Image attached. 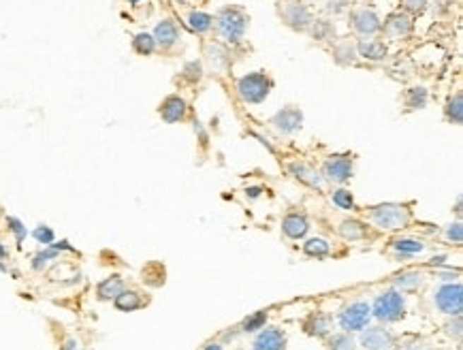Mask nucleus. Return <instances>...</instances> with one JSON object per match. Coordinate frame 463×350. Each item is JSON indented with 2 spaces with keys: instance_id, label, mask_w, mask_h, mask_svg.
<instances>
[{
  "instance_id": "1",
  "label": "nucleus",
  "mask_w": 463,
  "mask_h": 350,
  "mask_svg": "<svg viewBox=\"0 0 463 350\" xmlns=\"http://www.w3.org/2000/svg\"><path fill=\"white\" fill-rule=\"evenodd\" d=\"M248 24H250V16L242 7L226 5V7L218 9V13L213 16V26L211 28H216V35L224 43L238 45V43L244 41Z\"/></svg>"
},
{
  "instance_id": "2",
  "label": "nucleus",
  "mask_w": 463,
  "mask_h": 350,
  "mask_svg": "<svg viewBox=\"0 0 463 350\" xmlns=\"http://www.w3.org/2000/svg\"><path fill=\"white\" fill-rule=\"evenodd\" d=\"M274 90V79L265 71H252L238 79V96L246 105H261Z\"/></svg>"
},
{
  "instance_id": "3",
  "label": "nucleus",
  "mask_w": 463,
  "mask_h": 350,
  "mask_svg": "<svg viewBox=\"0 0 463 350\" xmlns=\"http://www.w3.org/2000/svg\"><path fill=\"white\" fill-rule=\"evenodd\" d=\"M278 18L282 20L284 26H288L295 33H307L314 16L307 5H303L301 0H280L278 3Z\"/></svg>"
},
{
  "instance_id": "4",
  "label": "nucleus",
  "mask_w": 463,
  "mask_h": 350,
  "mask_svg": "<svg viewBox=\"0 0 463 350\" xmlns=\"http://www.w3.org/2000/svg\"><path fill=\"white\" fill-rule=\"evenodd\" d=\"M372 220L376 226L380 228H402L410 222V209L404 207V205H397V203H385V205H376L372 207L370 211Z\"/></svg>"
},
{
  "instance_id": "5",
  "label": "nucleus",
  "mask_w": 463,
  "mask_h": 350,
  "mask_svg": "<svg viewBox=\"0 0 463 350\" xmlns=\"http://www.w3.org/2000/svg\"><path fill=\"white\" fill-rule=\"evenodd\" d=\"M404 310H406V301H404V295L397 293V291H387L382 293L376 301H374V316L378 320H385V322H395L404 316Z\"/></svg>"
},
{
  "instance_id": "6",
  "label": "nucleus",
  "mask_w": 463,
  "mask_h": 350,
  "mask_svg": "<svg viewBox=\"0 0 463 350\" xmlns=\"http://www.w3.org/2000/svg\"><path fill=\"white\" fill-rule=\"evenodd\" d=\"M370 318H372V308L365 301H355L348 308L341 310L339 325H341V329H346L348 333L351 331H363L368 327Z\"/></svg>"
},
{
  "instance_id": "7",
  "label": "nucleus",
  "mask_w": 463,
  "mask_h": 350,
  "mask_svg": "<svg viewBox=\"0 0 463 350\" xmlns=\"http://www.w3.org/2000/svg\"><path fill=\"white\" fill-rule=\"evenodd\" d=\"M269 124L282 135H293V133L301 131V127H303V111L297 105H286L274 115Z\"/></svg>"
},
{
  "instance_id": "8",
  "label": "nucleus",
  "mask_w": 463,
  "mask_h": 350,
  "mask_svg": "<svg viewBox=\"0 0 463 350\" xmlns=\"http://www.w3.org/2000/svg\"><path fill=\"white\" fill-rule=\"evenodd\" d=\"M435 305L448 316H461L463 310V288L461 284H444L435 293Z\"/></svg>"
},
{
  "instance_id": "9",
  "label": "nucleus",
  "mask_w": 463,
  "mask_h": 350,
  "mask_svg": "<svg viewBox=\"0 0 463 350\" xmlns=\"http://www.w3.org/2000/svg\"><path fill=\"white\" fill-rule=\"evenodd\" d=\"M353 165H355V156L353 154H335V156H329L324 167H322V173L333 180V182H348L353 177Z\"/></svg>"
},
{
  "instance_id": "10",
  "label": "nucleus",
  "mask_w": 463,
  "mask_h": 350,
  "mask_svg": "<svg viewBox=\"0 0 463 350\" xmlns=\"http://www.w3.org/2000/svg\"><path fill=\"white\" fill-rule=\"evenodd\" d=\"M380 24H382V20L378 18V13L374 9H357L351 13V26L361 39L376 37L380 33Z\"/></svg>"
},
{
  "instance_id": "11",
  "label": "nucleus",
  "mask_w": 463,
  "mask_h": 350,
  "mask_svg": "<svg viewBox=\"0 0 463 350\" xmlns=\"http://www.w3.org/2000/svg\"><path fill=\"white\" fill-rule=\"evenodd\" d=\"M414 28V22H412V16L404 13V11H397V13H391L387 16V20L380 24V33L391 39V41H399V39H406Z\"/></svg>"
},
{
  "instance_id": "12",
  "label": "nucleus",
  "mask_w": 463,
  "mask_h": 350,
  "mask_svg": "<svg viewBox=\"0 0 463 350\" xmlns=\"http://www.w3.org/2000/svg\"><path fill=\"white\" fill-rule=\"evenodd\" d=\"M158 115L167 122V124H177L182 120H186L188 115V103L184 96L180 94H169L163 98V103L158 105Z\"/></svg>"
},
{
  "instance_id": "13",
  "label": "nucleus",
  "mask_w": 463,
  "mask_h": 350,
  "mask_svg": "<svg viewBox=\"0 0 463 350\" xmlns=\"http://www.w3.org/2000/svg\"><path fill=\"white\" fill-rule=\"evenodd\" d=\"M152 37H154V41H156V47L169 52V49H173V47L177 45V41H180V28H177V24H175L171 18H165L163 22L156 24Z\"/></svg>"
},
{
  "instance_id": "14",
  "label": "nucleus",
  "mask_w": 463,
  "mask_h": 350,
  "mask_svg": "<svg viewBox=\"0 0 463 350\" xmlns=\"http://www.w3.org/2000/svg\"><path fill=\"white\" fill-rule=\"evenodd\" d=\"M393 342H395V337L382 327H372V329L363 331V335H361V346L365 350H389V348H393Z\"/></svg>"
},
{
  "instance_id": "15",
  "label": "nucleus",
  "mask_w": 463,
  "mask_h": 350,
  "mask_svg": "<svg viewBox=\"0 0 463 350\" xmlns=\"http://www.w3.org/2000/svg\"><path fill=\"white\" fill-rule=\"evenodd\" d=\"M357 56L359 58H365L370 62H380V60H387L389 56V47L385 41L380 39H374V37H368V39H361L357 43Z\"/></svg>"
},
{
  "instance_id": "16",
  "label": "nucleus",
  "mask_w": 463,
  "mask_h": 350,
  "mask_svg": "<svg viewBox=\"0 0 463 350\" xmlns=\"http://www.w3.org/2000/svg\"><path fill=\"white\" fill-rule=\"evenodd\" d=\"M331 58L335 64L339 66H353L359 56H357V43L348 41V39H341V41H333V49H331Z\"/></svg>"
},
{
  "instance_id": "17",
  "label": "nucleus",
  "mask_w": 463,
  "mask_h": 350,
  "mask_svg": "<svg viewBox=\"0 0 463 350\" xmlns=\"http://www.w3.org/2000/svg\"><path fill=\"white\" fill-rule=\"evenodd\" d=\"M254 350H284L286 348V333L282 329H263L254 344Z\"/></svg>"
},
{
  "instance_id": "18",
  "label": "nucleus",
  "mask_w": 463,
  "mask_h": 350,
  "mask_svg": "<svg viewBox=\"0 0 463 350\" xmlns=\"http://www.w3.org/2000/svg\"><path fill=\"white\" fill-rule=\"evenodd\" d=\"M282 231H284V235L291 238V240H301V238H305V233L310 231V222L301 214H288L282 220Z\"/></svg>"
},
{
  "instance_id": "19",
  "label": "nucleus",
  "mask_w": 463,
  "mask_h": 350,
  "mask_svg": "<svg viewBox=\"0 0 463 350\" xmlns=\"http://www.w3.org/2000/svg\"><path fill=\"white\" fill-rule=\"evenodd\" d=\"M205 60H207V64H209L216 73L226 71L228 64H230L228 49H224L220 43H207V45H205Z\"/></svg>"
},
{
  "instance_id": "20",
  "label": "nucleus",
  "mask_w": 463,
  "mask_h": 350,
  "mask_svg": "<svg viewBox=\"0 0 463 350\" xmlns=\"http://www.w3.org/2000/svg\"><path fill=\"white\" fill-rule=\"evenodd\" d=\"M288 171L299 180V182H303L305 186H310V188H316V190H320L322 188V177L312 169V167H307V165H303V163H293V165H288Z\"/></svg>"
},
{
  "instance_id": "21",
  "label": "nucleus",
  "mask_w": 463,
  "mask_h": 350,
  "mask_svg": "<svg viewBox=\"0 0 463 350\" xmlns=\"http://www.w3.org/2000/svg\"><path fill=\"white\" fill-rule=\"evenodd\" d=\"M444 118L450 124H461L463 122V92H455L448 96L446 105H444Z\"/></svg>"
},
{
  "instance_id": "22",
  "label": "nucleus",
  "mask_w": 463,
  "mask_h": 350,
  "mask_svg": "<svg viewBox=\"0 0 463 350\" xmlns=\"http://www.w3.org/2000/svg\"><path fill=\"white\" fill-rule=\"evenodd\" d=\"M307 33H310L312 39L318 41V43H333V41L337 39L335 24L329 22V20H314Z\"/></svg>"
},
{
  "instance_id": "23",
  "label": "nucleus",
  "mask_w": 463,
  "mask_h": 350,
  "mask_svg": "<svg viewBox=\"0 0 463 350\" xmlns=\"http://www.w3.org/2000/svg\"><path fill=\"white\" fill-rule=\"evenodd\" d=\"M429 100V92L423 88V86H416V88H408L404 94H402V103L408 111H416V109H425Z\"/></svg>"
},
{
  "instance_id": "24",
  "label": "nucleus",
  "mask_w": 463,
  "mask_h": 350,
  "mask_svg": "<svg viewBox=\"0 0 463 350\" xmlns=\"http://www.w3.org/2000/svg\"><path fill=\"white\" fill-rule=\"evenodd\" d=\"M122 291H124V280H122L120 276H111V278H105V280L98 284L96 295H98V299L109 301V299H115V297H118Z\"/></svg>"
},
{
  "instance_id": "25",
  "label": "nucleus",
  "mask_w": 463,
  "mask_h": 350,
  "mask_svg": "<svg viewBox=\"0 0 463 350\" xmlns=\"http://www.w3.org/2000/svg\"><path fill=\"white\" fill-rule=\"evenodd\" d=\"M339 235L348 242H357L368 235V226L359 220H344L339 224Z\"/></svg>"
},
{
  "instance_id": "26",
  "label": "nucleus",
  "mask_w": 463,
  "mask_h": 350,
  "mask_svg": "<svg viewBox=\"0 0 463 350\" xmlns=\"http://www.w3.org/2000/svg\"><path fill=\"white\" fill-rule=\"evenodd\" d=\"M186 22L190 24V28L197 33V35H207L213 26V16L205 13V11H190L186 16Z\"/></svg>"
},
{
  "instance_id": "27",
  "label": "nucleus",
  "mask_w": 463,
  "mask_h": 350,
  "mask_svg": "<svg viewBox=\"0 0 463 350\" xmlns=\"http://www.w3.org/2000/svg\"><path fill=\"white\" fill-rule=\"evenodd\" d=\"M329 329H331V318L322 312L312 314L305 322V331L310 335H316V337H324L329 333Z\"/></svg>"
},
{
  "instance_id": "28",
  "label": "nucleus",
  "mask_w": 463,
  "mask_h": 350,
  "mask_svg": "<svg viewBox=\"0 0 463 350\" xmlns=\"http://www.w3.org/2000/svg\"><path fill=\"white\" fill-rule=\"evenodd\" d=\"M115 308L122 310V312H135L143 305V299L137 291H122L118 297L113 299Z\"/></svg>"
},
{
  "instance_id": "29",
  "label": "nucleus",
  "mask_w": 463,
  "mask_h": 350,
  "mask_svg": "<svg viewBox=\"0 0 463 350\" xmlns=\"http://www.w3.org/2000/svg\"><path fill=\"white\" fill-rule=\"evenodd\" d=\"M156 41L150 33H139L133 37V52L139 56H152L156 52Z\"/></svg>"
},
{
  "instance_id": "30",
  "label": "nucleus",
  "mask_w": 463,
  "mask_h": 350,
  "mask_svg": "<svg viewBox=\"0 0 463 350\" xmlns=\"http://www.w3.org/2000/svg\"><path fill=\"white\" fill-rule=\"evenodd\" d=\"M421 282H423V274H418V272H408V274H402L395 278V284L402 291H412V288L421 286Z\"/></svg>"
},
{
  "instance_id": "31",
  "label": "nucleus",
  "mask_w": 463,
  "mask_h": 350,
  "mask_svg": "<svg viewBox=\"0 0 463 350\" xmlns=\"http://www.w3.org/2000/svg\"><path fill=\"white\" fill-rule=\"evenodd\" d=\"M331 199H333V203H335L339 209H355V197H353L351 190H346V188L333 190Z\"/></svg>"
},
{
  "instance_id": "32",
  "label": "nucleus",
  "mask_w": 463,
  "mask_h": 350,
  "mask_svg": "<svg viewBox=\"0 0 463 350\" xmlns=\"http://www.w3.org/2000/svg\"><path fill=\"white\" fill-rule=\"evenodd\" d=\"M303 250H305V255H307V257H327V255H329V250H331V246H329L324 240H320V238H314V240H310V242L303 246Z\"/></svg>"
},
{
  "instance_id": "33",
  "label": "nucleus",
  "mask_w": 463,
  "mask_h": 350,
  "mask_svg": "<svg viewBox=\"0 0 463 350\" xmlns=\"http://www.w3.org/2000/svg\"><path fill=\"white\" fill-rule=\"evenodd\" d=\"M329 350H357L355 339L346 333H337L329 339Z\"/></svg>"
},
{
  "instance_id": "34",
  "label": "nucleus",
  "mask_w": 463,
  "mask_h": 350,
  "mask_svg": "<svg viewBox=\"0 0 463 350\" xmlns=\"http://www.w3.org/2000/svg\"><path fill=\"white\" fill-rule=\"evenodd\" d=\"M395 250L406 252V255H418L425 250V244H421L418 240H397L395 242Z\"/></svg>"
},
{
  "instance_id": "35",
  "label": "nucleus",
  "mask_w": 463,
  "mask_h": 350,
  "mask_svg": "<svg viewBox=\"0 0 463 350\" xmlns=\"http://www.w3.org/2000/svg\"><path fill=\"white\" fill-rule=\"evenodd\" d=\"M182 77L188 79L190 83H197V81L203 77V66H201V62H188V64L184 66Z\"/></svg>"
},
{
  "instance_id": "36",
  "label": "nucleus",
  "mask_w": 463,
  "mask_h": 350,
  "mask_svg": "<svg viewBox=\"0 0 463 350\" xmlns=\"http://www.w3.org/2000/svg\"><path fill=\"white\" fill-rule=\"evenodd\" d=\"M402 7L408 16H421L427 9V0H402Z\"/></svg>"
},
{
  "instance_id": "37",
  "label": "nucleus",
  "mask_w": 463,
  "mask_h": 350,
  "mask_svg": "<svg viewBox=\"0 0 463 350\" xmlns=\"http://www.w3.org/2000/svg\"><path fill=\"white\" fill-rule=\"evenodd\" d=\"M33 235H35V240H37L39 244H45V246H52V244H54V238H56L54 231H52L49 226H45V224L37 226Z\"/></svg>"
},
{
  "instance_id": "38",
  "label": "nucleus",
  "mask_w": 463,
  "mask_h": 350,
  "mask_svg": "<svg viewBox=\"0 0 463 350\" xmlns=\"http://www.w3.org/2000/svg\"><path fill=\"white\" fill-rule=\"evenodd\" d=\"M56 257H58V250L49 246L47 250H43V252H39V255H37V257L33 259V267H35V269H41V267H43L45 263H49V261H54Z\"/></svg>"
},
{
  "instance_id": "39",
  "label": "nucleus",
  "mask_w": 463,
  "mask_h": 350,
  "mask_svg": "<svg viewBox=\"0 0 463 350\" xmlns=\"http://www.w3.org/2000/svg\"><path fill=\"white\" fill-rule=\"evenodd\" d=\"M265 322H267V312H257V314H252L250 318H246L244 331H257V329H261Z\"/></svg>"
},
{
  "instance_id": "40",
  "label": "nucleus",
  "mask_w": 463,
  "mask_h": 350,
  "mask_svg": "<svg viewBox=\"0 0 463 350\" xmlns=\"http://www.w3.org/2000/svg\"><path fill=\"white\" fill-rule=\"evenodd\" d=\"M7 224H9V228L13 231V235H16L18 244H22L24 238H26V226H24V222L11 216V218H7Z\"/></svg>"
},
{
  "instance_id": "41",
  "label": "nucleus",
  "mask_w": 463,
  "mask_h": 350,
  "mask_svg": "<svg viewBox=\"0 0 463 350\" xmlns=\"http://www.w3.org/2000/svg\"><path fill=\"white\" fill-rule=\"evenodd\" d=\"M446 238H448V240H452L455 244H461V242H463V226H461V222H455V224H450V226H448V231H446Z\"/></svg>"
},
{
  "instance_id": "42",
  "label": "nucleus",
  "mask_w": 463,
  "mask_h": 350,
  "mask_svg": "<svg viewBox=\"0 0 463 350\" xmlns=\"http://www.w3.org/2000/svg\"><path fill=\"white\" fill-rule=\"evenodd\" d=\"M346 9H348V0H329V3H327L329 13H341Z\"/></svg>"
},
{
  "instance_id": "43",
  "label": "nucleus",
  "mask_w": 463,
  "mask_h": 350,
  "mask_svg": "<svg viewBox=\"0 0 463 350\" xmlns=\"http://www.w3.org/2000/svg\"><path fill=\"white\" fill-rule=\"evenodd\" d=\"M446 329H448V335L461 337V316H457V318H455V322H450Z\"/></svg>"
},
{
  "instance_id": "44",
  "label": "nucleus",
  "mask_w": 463,
  "mask_h": 350,
  "mask_svg": "<svg viewBox=\"0 0 463 350\" xmlns=\"http://www.w3.org/2000/svg\"><path fill=\"white\" fill-rule=\"evenodd\" d=\"M203 350H222V346H220V344H209V346H205Z\"/></svg>"
},
{
  "instance_id": "45",
  "label": "nucleus",
  "mask_w": 463,
  "mask_h": 350,
  "mask_svg": "<svg viewBox=\"0 0 463 350\" xmlns=\"http://www.w3.org/2000/svg\"><path fill=\"white\" fill-rule=\"evenodd\" d=\"M0 257H3V259L7 257V248L5 246H0Z\"/></svg>"
},
{
  "instance_id": "46",
  "label": "nucleus",
  "mask_w": 463,
  "mask_h": 350,
  "mask_svg": "<svg viewBox=\"0 0 463 350\" xmlns=\"http://www.w3.org/2000/svg\"><path fill=\"white\" fill-rule=\"evenodd\" d=\"M129 3H131V5H139V3H141V0H129Z\"/></svg>"
},
{
  "instance_id": "47",
  "label": "nucleus",
  "mask_w": 463,
  "mask_h": 350,
  "mask_svg": "<svg viewBox=\"0 0 463 350\" xmlns=\"http://www.w3.org/2000/svg\"><path fill=\"white\" fill-rule=\"evenodd\" d=\"M177 3H186V0H177Z\"/></svg>"
}]
</instances>
